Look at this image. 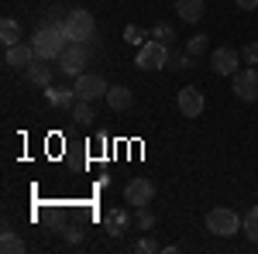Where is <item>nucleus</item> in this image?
Here are the masks:
<instances>
[{
    "label": "nucleus",
    "mask_w": 258,
    "mask_h": 254,
    "mask_svg": "<svg viewBox=\"0 0 258 254\" xmlns=\"http://www.w3.org/2000/svg\"><path fill=\"white\" fill-rule=\"evenodd\" d=\"M231 79H234V93H238L244 103H255V100H258V69H255V65L238 69Z\"/></svg>",
    "instance_id": "8"
},
{
    "label": "nucleus",
    "mask_w": 258,
    "mask_h": 254,
    "mask_svg": "<svg viewBox=\"0 0 258 254\" xmlns=\"http://www.w3.org/2000/svg\"><path fill=\"white\" fill-rule=\"evenodd\" d=\"M62 237H66V244H83V227H66Z\"/></svg>",
    "instance_id": "27"
},
{
    "label": "nucleus",
    "mask_w": 258,
    "mask_h": 254,
    "mask_svg": "<svg viewBox=\"0 0 258 254\" xmlns=\"http://www.w3.org/2000/svg\"><path fill=\"white\" fill-rule=\"evenodd\" d=\"M131 227H135V216L127 213L124 206H110V210L103 213V230L110 237H124Z\"/></svg>",
    "instance_id": "9"
},
{
    "label": "nucleus",
    "mask_w": 258,
    "mask_h": 254,
    "mask_svg": "<svg viewBox=\"0 0 258 254\" xmlns=\"http://www.w3.org/2000/svg\"><path fill=\"white\" fill-rule=\"evenodd\" d=\"M107 79L97 76V72H80L76 76V97L80 100H90V103H97V100H107Z\"/></svg>",
    "instance_id": "5"
},
{
    "label": "nucleus",
    "mask_w": 258,
    "mask_h": 254,
    "mask_svg": "<svg viewBox=\"0 0 258 254\" xmlns=\"http://www.w3.org/2000/svg\"><path fill=\"white\" fill-rule=\"evenodd\" d=\"M169 55H172V45H162V41H145L135 55V65L141 72H155V69H165L169 65Z\"/></svg>",
    "instance_id": "1"
},
{
    "label": "nucleus",
    "mask_w": 258,
    "mask_h": 254,
    "mask_svg": "<svg viewBox=\"0 0 258 254\" xmlns=\"http://www.w3.org/2000/svg\"><path fill=\"white\" fill-rule=\"evenodd\" d=\"M107 107L110 110H127V107H135V93L127 86H110L107 90Z\"/></svg>",
    "instance_id": "15"
},
{
    "label": "nucleus",
    "mask_w": 258,
    "mask_h": 254,
    "mask_svg": "<svg viewBox=\"0 0 258 254\" xmlns=\"http://www.w3.org/2000/svg\"><path fill=\"white\" fill-rule=\"evenodd\" d=\"M69 114H73L76 124H93V120H97V110H93V103H90V100H76V107H73Z\"/></svg>",
    "instance_id": "19"
},
{
    "label": "nucleus",
    "mask_w": 258,
    "mask_h": 254,
    "mask_svg": "<svg viewBox=\"0 0 258 254\" xmlns=\"http://www.w3.org/2000/svg\"><path fill=\"white\" fill-rule=\"evenodd\" d=\"M172 4H176V14L186 24H197L203 18V0H172Z\"/></svg>",
    "instance_id": "16"
},
{
    "label": "nucleus",
    "mask_w": 258,
    "mask_h": 254,
    "mask_svg": "<svg viewBox=\"0 0 258 254\" xmlns=\"http://www.w3.org/2000/svg\"><path fill=\"white\" fill-rule=\"evenodd\" d=\"M66 24H69V31H73V41H90L97 35V21H93L90 11H83V7L69 11V14H66Z\"/></svg>",
    "instance_id": "6"
},
{
    "label": "nucleus",
    "mask_w": 258,
    "mask_h": 254,
    "mask_svg": "<svg viewBox=\"0 0 258 254\" xmlns=\"http://www.w3.org/2000/svg\"><path fill=\"white\" fill-rule=\"evenodd\" d=\"M241 227H244V220H241L231 206H214V210L207 213V230L217 234V237H231V234H238Z\"/></svg>",
    "instance_id": "3"
},
{
    "label": "nucleus",
    "mask_w": 258,
    "mask_h": 254,
    "mask_svg": "<svg viewBox=\"0 0 258 254\" xmlns=\"http://www.w3.org/2000/svg\"><path fill=\"white\" fill-rule=\"evenodd\" d=\"M244 234H248V240H255V244H258V203L244 213Z\"/></svg>",
    "instance_id": "23"
},
{
    "label": "nucleus",
    "mask_w": 258,
    "mask_h": 254,
    "mask_svg": "<svg viewBox=\"0 0 258 254\" xmlns=\"http://www.w3.org/2000/svg\"><path fill=\"white\" fill-rule=\"evenodd\" d=\"M176 103H179V110H182L186 117H200L203 107H207V103H203V93H200L197 86H182L176 93Z\"/></svg>",
    "instance_id": "12"
},
{
    "label": "nucleus",
    "mask_w": 258,
    "mask_h": 254,
    "mask_svg": "<svg viewBox=\"0 0 258 254\" xmlns=\"http://www.w3.org/2000/svg\"><path fill=\"white\" fill-rule=\"evenodd\" d=\"M152 227H155V213L148 206H138L135 210V230H152Z\"/></svg>",
    "instance_id": "22"
},
{
    "label": "nucleus",
    "mask_w": 258,
    "mask_h": 254,
    "mask_svg": "<svg viewBox=\"0 0 258 254\" xmlns=\"http://www.w3.org/2000/svg\"><path fill=\"white\" fill-rule=\"evenodd\" d=\"M210 65H214V72L217 76H234L238 72V65H241V59H238V52L234 48H214V55H210Z\"/></svg>",
    "instance_id": "11"
},
{
    "label": "nucleus",
    "mask_w": 258,
    "mask_h": 254,
    "mask_svg": "<svg viewBox=\"0 0 258 254\" xmlns=\"http://www.w3.org/2000/svg\"><path fill=\"white\" fill-rule=\"evenodd\" d=\"M35 59H38V55H35V45H31V41H18V45H7V48H4V62H7L11 69H28Z\"/></svg>",
    "instance_id": "10"
},
{
    "label": "nucleus",
    "mask_w": 258,
    "mask_h": 254,
    "mask_svg": "<svg viewBox=\"0 0 258 254\" xmlns=\"http://www.w3.org/2000/svg\"><path fill=\"white\" fill-rule=\"evenodd\" d=\"M0 251L4 254H24L28 244H24V237H18L14 230H4V234H0Z\"/></svg>",
    "instance_id": "17"
},
{
    "label": "nucleus",
    "mask_w": 258,
    "mask_h": 254,
    "mask_svg": "<svg viewBox=\"0 0 258 254\" xmlns=\"http://www.w3.org/2000/svg\"><path fill=\"white\" fill-rule=\"evenodd\" d=\"M258 0H238V11H255Z\"/></svg>",
    "instance_id": "29"
},
{
    "label": "nucleus",
    "mask_w": 258,
    "mask_h": 254,
    "mask_svg": "<svg viewBox=\"0 0 258 254\" xmlns=\"http://www.w3.org/2000/svg\"><path fill=\"white\" fill-rule=\"evenodd\" d=\"M86 59H90V48H86V41H69L66 45V52L59 55V72L62 76H80V72H86L83 65H86Z\"/></svg>",
    "instance_id": "4"
},
{
    "label": "nucleus",
    "mask_w": 258,
    "mask_h": 254,
    "mask_svg": "<svg viewBox=\"0 0 258 254\" xmlns=\"http://www.w3.org/2000/svg\"><path fill=\"white\" fill-rule=\"evenodd\" d=\"M145 38H152V31H145V28H138V24H127V28H124V41H127V45L141 48Z\"/></svg>",
    "instance_id": "21"
},
{
    "label": "nucleus",
    "mask_w": 258,
    "mask_h": 254,
    "mask_svg": "<svg viewBox=\"0 0 258 254\" xmlns=\"http://www.w3.org/2000/svg\"><path fill=\"white\" fill-rule=\"evenodd\" d=\"M31 45H35V55H38V59L59 62V55L66 52V45H69V41L62 38L55 28H38V31H35V38H31Z\"/></svg>",
    "instance_id": "2"
},
{
    "label": "nucleus",
    "mask_w": 258,
    "mask_h": 254,
    "mask_svg": "<svg viewBox=\"0 0 258 254\" xmlns=\"http://www.w3.org/2000/svg\"><path fill=\"white\" fill-rule=\"evenodd\" d=\"M241 55H244V62H248V65H258V41H248Z\"/></svg>",
    "instance_id": "28"
},
{
    "label": "nucleus",
    "mask_w": 258,
    "mask_h": 254,
    "mask_svg": "<svg viewBox=\"0 0 258 254\" xmlns=\"http://www.w3.org/2000/svg\"><path fill=\"white\" fill-rule=\"evenodd\" d=\"M52 76H55V69L48 65V59H35L28 69H24V79H28L31 86H41V90L52 86Z\"/></svg>",
    "instance_id": "13"
},
{
    "label": "nucleus",
    "mask_w": 258,
    "mask_h": 254,
    "mask_svg": "<svg viewBox=\"0 0 258 254\" xmlns=\"http://www.w3.org/2000/svg\"><path fill=\"white\" fill-rule=\"evenodd\" d=\"M193 62H197V59H193L189 52H179V55L172 52V55H169V69H189Z\"/></svg>",
    "instance_id": "25"
},
{
    "label": "nucleus",
    "mask_w": 258,
    "mask_h": 254,
    "mask_svg": "<svg viewBox=\"0 0 258 254\" xmlns=\"http://www.w3.org/2000/svg\"><path fill=\"white\" fill-rule=\"evenodd\" d=\"M45 100L55 107V110H73L76 107V90H69V86H45Z\"/></svg>",
    "instance_id": "14"
},
{
    "label": "nucleus",
    "mask_w": 258,
    "mask_h": 254,
    "mask_svg": "<svg viewBox=\"0 0 258 254\" xmlns=\"http://www.w3.org/2000/svg\"><path fill=\"white\" fill-rule=\"evenodd\" d=\"M124 199L138 210V206H148L152 199H155V182L148 176H135L131 182H127V189H124Z\"/></svg>",
    "instance_id": "7"
},
{
    "label": "nucleus",
    "mask_w": 258,
    "mask_h": 254,
    "mask_svg": "<svg viewBox=\"0 0 258 254\" xmlns=\"http://www.w3.org/2000/svg\"><path fill=\"white\" fill-rule=\"evenodd\" d=\"M207 48H210V41H207V35H193V38L186 41V52H189L193 59H200V55H203Z\"/></svg>",
    "instance_id": "24"
},
{
    "label": "nucleus",
    "mask_w": 258,
    "mask_h": 254,
    "mask_svg": "<svg viewBox=\"0 0 258 254\" xmlns=\"http://www.w3.org/2000/svg\"><path fill=\"white\" fill-rule=\"evenodd\" d=\"M152 38L162 41V45H172V41H176V28H172L169 21H159V24L152 28Z\"/></svg>",
    "instance_id": "20"
},
{
    "label": "nucleus",
    "mask_w": 258,
    "mask_h": 254,
    "mask_svg": "<svg viewBox=\"0 0 258 254\" xmlns=\"http://www.w3.org/2000/svg\"><path fill=\"white\" fill-rule=\"evenodd\" d=\"M0 41H4V48L21 41V24L14 18H4V21H0Z\"/></svg>",
    "instance_id": "18"
},
{
    "label": "nucleus",
    "mask_w": 258,
    "mask_h": 254,
    "mask_svg": "<svg viewBox=\"0 0 258 254\" xmlns=\"http://www.w3.org/2000/svg\"><path fill=\"white\" fill-rule=\"evenodd\" d=\"M135 251H138V254H159L162 247H159V240H152V237H141L138 244H135Z\"/></svg>",
    "instance_id": "26"
}]
</instances>
